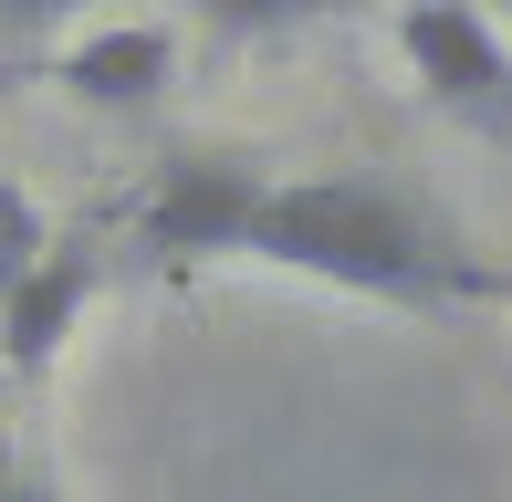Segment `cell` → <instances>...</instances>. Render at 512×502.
<instances>
[{
  "label": "cell",
  "instance_id": "cell-1",
  "mask_svg": "<svg viewBox=\"0 0 512 502\" xmlns=\"http://www.w3.org/2000/svg\"><path fill=\"white\" fill-rule=\"evenodd\" d=\"M251 251L283 272H314V283H345V293H398V304H439V293L481 283L439 251V231L408 199L366 189V178H272Z\"/></svg>",
  "mask_w": 512,
  "mask_h": 502
},
{
  "label": "cell",
  "instance_id": "cell-2",
  "mask_svg": "<svg viewBox=\"0 0 512 502\" xmlns=\"http://www.w3.org/2000/svg\"><path fill=\"white\" fill-rule=\"evenodd\" d=\"M398 53H408L418 95L439 116H460L492 147H512V53L471 0H398Z\"/></svg>",
  "mask_w": 512,
  "mask_h": 502
},
{
  "label": "cell",
  "instance_id": "cell-3",
  "mask_svg": "<svg viewBox=\"0 0 512 502\" xmlns=\"http://www.w3.org/2000/svg\"><path fill=\"white\" fill-rule=\"evenodd\" d=\"M262 168L241 157H189V168L157 178L147 199V251H251V220H262Z\"/></svg>",
  "mask_w": 512,
  "mask_h": 502
},
{
  "label": "cell",
  "instance_id": "cell-4",
  "mask_svg": "<svg viewBox=\"0 0 512 502\" xmlns=\"http://www.w3.org/2000/svg\"><path fill=\"white\" fill-rule=\"evenodd\" d=\"M95 304V251H74V241H53L32 272H21L11 293H0V367L11 377H32V367H53L63 356V335H74V314Z\"/></svg>",
  "mask_w": 512,
  "mask_h": 502
},
{
  "label": "cell",
  "instance_id": "cell-5",
  "mask_svg": "<svg viewBox=\"0 0 512 502\" xmlns=\"http://www.w3.org/2000/svg\"><path fill=\"white\" fill-rule=\"evenodd\" d=\"M168 74H178V42L157 32V21H115V32H84L74 53L53 63V84L74 105H115V116H126V105H157L168 95Z\"/></svg>",
  "mask_w": 512,
  "mask_h": 502
},
{
  "label": "cell",
  "instance_id": "cell-6",
  "mask_svg": "<svg viewBox=\"0 0 512 502\" xmlns=\"http://www.w3.org/2000/svg\"><path fill=\"white\" fill-rule=\"evenodd\" d=\"M42 251H53V241H42V220H32V199H21L11 178H0V293H11L21 272L42 262Z\"/></svg>",
  "mask_w": 512,
  "mask_h": 502
},
{
  "label": "cell",
  "instance_id": "cell-7",
  "mask_svg": "<svg viewBox=\"0 0 512 502\" xmlns=\"http://www.w3.org/2000/svg\"><path fill=\"white\" fill-rule=\"evenodd\" d=\"M209 21H220V32H283L293 11H314V0H199Z\"/></svg>",
  "mask_w": 512,
  "mask_h": 502
},
{
  "label": "cell",
  "instance_id": "cell-8",
  "mask_svg": "<svg viewBox=\"0 0 512 502\" xmlns=\"http://www.w3.org/2000/svg\"><path fill=\"white\" fill-rule=\"evenodd\" d=\"M84 0H0V21H11V32H53V21H74Z\"/></svg>",
  "mask_w": 512,
  "mask_h": 502
},
{
  "label": "cell",
  "instance_id": "cell-9",
  "mask_svg": "<svg viewBox=\"0 0 512 502\" xmlns=\"http://www.w3.org/2000/svg\"><path fill=\"white\" fill-rule=\"evenodd\" d=\"M21 492V450H11V408H0V502Z\"/></svg>",
  "mask_w": 512,
  "mask_h": 502
},
{
  "label": "cell",
  "instance_id": "cell-10",
  "mask_svg": "<svg viewBox=\"0 0 512 502\" xmlns=\"http://www.w3.org/2000/svg\"><path fill=\"white\" fill-rule=\"evenodd\" d=\"M11 502H53V492H32V482H21V492H11Z\"/></svg>",
  "mask_w": 512,
  "mask_h": 502
},
{
  "label": "cell",
  "instance_id": "cell-11",
  "mask_svg": "<svg viewBox=\"0 0 512 502\" xmlns=\"http://www.w3.org/2000/svg\"><path fill=\"white\" fill-rule=\"evenodd\" d=\"M502 21H512V0H502Z\"/></svg>",
  "mask_w": 512,
  "mask_h": 502
}]
</instances>
